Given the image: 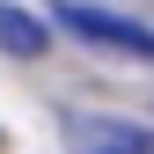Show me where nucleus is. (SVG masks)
Segmentation results:
<instances>
[{
    "mask_svg": "<svg viewBox=\"0 0 154 154\" xmlns=\"http://www.w3.org/2000/svg\"><path fill=\"white\" fill-rule=\"evenodd\" d=\"M59 22L81 37V44H110V51H132V59H154V29H147V22H125V15H110V8H81V0H66Z\"/></svg>",
    "mask_w": 154,
    "mask_h": 154,
    "instance_id": "nucleus-1",
    "label": "nucleus"
},
{
    "mask_svg": "<svg viewBox=\"0 0 154 154\" xmlns=\"http://www.w3.org/2000/svg\"><path fill=\"white\" fill-rule=\"evenodd\" d=\"M73 154H154V132L140 118H110V110H88V118H66Z\"/></svg>",
    "mask_w": 154,
    "mask_h": 154,
    "instance_id": "nucleus-2",
    "label": "nucleus"
},
{
    "mask_svg": "<svg viewBox=\"0 0 154 154\" xmlns=\"http://www.w3.org/2000/svg\"><path fill=\"white\" fill-rule=\"evenodd\" d=\"M44 44H51V22H44V15L0 0V51H8V59H37Z\"/></svg>",
    "mask_w": 154,
    "mask_h": 154,
    "instance_id": "nucleus-3",
    "label": "nucleus"
}]
</instances>
